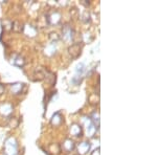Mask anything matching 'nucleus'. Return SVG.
I'll use <instances>...</instances> for the list:
<instances>
[{
  "label": "nucleus",
  "mask_w": 157,
  "mask_h": 155,
  "mask_svg": "<svg viewBox=\"0 0 157 155\" xmlns=\"http://www.w3.org/2000/svg\"><path fill=\"white\" fill-rule=\"evenodd\" d=\"M46 18H47V23H48V25H58L62 21V15H61V13L59 11H57V10H52V12L46 14Z\"/></svg>",
  "instance_id": "3"
},
{
  "label": "nucleus",
  "mask_w": 157,
  "mask_h": 155,
  "mask_svg": "<svg viewBox=\"0 0 157 155\" xmlns=\"http://www.w3.org/2000/svg\"><path fill=\"white\" fill-rule=\"evenodd\" d=\"M47 151L52 155H59L61 152H62L60 148V144H57V143L49 144L48 147H47Z\"/></svg>",
  "instance_id": "14"
},
{
  "label": "nucleus",
  "mask_w": 157,
  "mask_h": 155,
  "mask_svg": "<svg viewBox=\"0 0 157 155\" xmlns=\"http://www.w3.org/2000/svg\"><path fill=\"white\" fill-rule=\"evenodd\" d=\"M49 40L52 43H57L60 41V35L56 32H52L49 33Z\"/></svg>",
  "instance_id": "24"
},
{
  "label": "nucleus",
  "mask_w": 157,
  "mask_h": 155,
  "mask_svg": "<svg viewBox=\"0 0 157 155\" xmlns=\"http://www.w3.org/2000/svg\"><path fill=\"white\" fill-rule=\"evenodd\" d=\"M89 118L91 119V122H92V124L94 125L95 128L98 129V127H100V112L98 111H94L89 116Z\"/></svg>",
  "instance_id": "19"
},
{
  "label": "nucleus",
  "mask_w": 157,
  "mask_h": 155,
  "mask_svg": "<svg viewBox=\"0 0 157 155\" xmlns=\"http://www.w3.org/2000/svg\"><path fill=\"white\" fill-rule=\"evenodd\" d=\"M70 15H71V17L73 19L78 18V16H80V12H78V10L77 9V7H72V9L70 10Z\"/></svg>",
  "instance_id": "25"
},
{
  "label": "nucleus",
  "mask_w": 157,
  "mask_h": 155,
  "mask_svg": "<svg viewBox=\"0 0 157 155\" xmlns=\"http://www.w3.org/2000/svg\"><path fill=\"white\" fill-rule=\"evenodd\" d=\"M22 33L26 36L27 38H35L38 35V29L35 25L29 24V23H24L23 24V29H22Z\"/></svg>",
  "instance_id": "8"
},
{
  "label": "nucleus",
  "mask_w": 157,
  "mask_h": 155,
  "mask_svg": "<svg viewBox=\"0 0 157 155\" xmlns=\"http://www.w3.org/2000/svg\"><path fill=\"white\" fill-rule=\"evenodd\" d=\"M83 124L85 125L86 127V130H87V133L89 136H93V134L95 133V131H97V128L94 127V125L92 124V122H91V119L89 118V116H85L84 118H83Z\"/></svg>",
  "instance_id": "13"
},
{
  "label": "nucleus",
  "mask_w": 157,
  "mask_h": 155,
  "mask_svg": "<svg viewBox=\"0 0 157 155\" xmlns=\"http://www.w3.org/2000/svg\"><path fill=\"white\" fill-rule=\"evenodd\" d=\"M91 144L89 141H80L78 145H75V149H77V153L78 155H86L90 151Z\"/></svg>",
  "instance_id": "7"
},
{
  "label": "nucleus",
  "mask_w": 157,
  "mask_h": 155,
  "mask_svg": "<svg viewBox=\"0 0 157 155\" xmlns=\"http://www.w3.org/2000/svg\"><path fill=\"white\" fill-rule=\"evenodd\" d=\"M88 102H89L90 105H98V103H100V95L98 93H90L89 96H88Z\"/></svg>",
  "instance_id": "20"
},
{
  "label": "nucleus",
  "mask_w": 157,
  "mask_h": 155,
  "mask_svg": "<svg viewBox=\"0 0 157 155\" xmlns=\"http://www.w3.org/2000/svg\"><path fill=\"white\" fill-rule=\"evenodd\" d=\"M90 155H101V149L100 148H97L95 150H93V151L91 152Z\"/></svg>",
  "instance_id": "27"
},
{
  "label": "nucleus",
  "mask_w": 157,
  "mask_h": 155,
  "mask_svg": "<svg viewBox=\"0 0 157 155\" xmlns=\"http://www.w3.org/2000/svg\"><path fill=\"white\" fill-rule=\"evenodd\" d=\"M48 23H47V18H46V14H43L41 16L38 17L37 19V29H39V27H41V29H44V27H46Z\"/></svg>",
  "instance_id": "16"
},
{
  "label": "nucleus",
  "mask_w": 157,
  "mask_h": 155,
  "mask_svg": "<svg viewBox=\"0 0 157 155\" xmlns=\"http://www.w3.org/2000/svg\"><path fill=\"white\" fill-rule=\"evenodd\" d=\"M4 154L6 155H17L18 153V144L15 137H9L4 143L3 148Z\"/></svg>",
  "instance_id": "1"
},
{
  "label": "nucleus",
  "mask_w": 157,
  "mask_h": 155,
  "mask_svg": "<svg viewBox=\"0 0 157 155\" xmlns=\"http://www.w3.org/2000/svg\"><path fill=\"white\" fill-rule=\"evenodd\" d=\"M13 113H14L13 104L9 103V102H4V103L0 104V115L10 118L11 116H13Z\"/></svg>",
  "instance_id": "4"
},
{
  "label": "nucleus",
  "mask_w": 157,
  "mask_h": 155,
  "mask_svg": "<svg viewBox=\"0 0 157 155\" xmlns=\"http://www.w3.org/2000/svg\"><path fill=\"white\" fill-rule=\"evenodd\" d=\"M56 52H57V45H56V43H52V44L47 45L44 49V54L47 57H52L54 55H56Z\"/></svg>",
  "instance_id": "15"
},
{
  "label": "nucleus",
  "mask_w": 157,
  "mask_h": 155,
  "mask_svg": "<svg viewBox=\"0 0 157 155\" xmlns=\"http://www.w3.org/2000/svg\"><path fill=\"white\" fill-rule=\"evenodd\" d=\"M11 63L14 66H17V67H19V68H22L25 64H26V61H25L23 56L15 54V55H13V57L11 59Z\"/></svg>",
  "instance_id": "11"
},
{
  "label": "nucleus",
  "mask_w": 157,
  "mask_h": 155,
  "mask_svg": "<svg viewBox=\"0 0 157 155\" xmlns=\"http://www.w3.org/2000/svg\"><path fill=\"white\" fill-rule=\"evenodd\" d=\"M19 118H15V116H11V118H9V123H7V125H9L10 128H17V127L19 126Z\"/></svg>",
  "instance_id": "23"
},
{
  "label": "nucleus",
  "mask_w": 157,
  "mask_h": 155,
  "mask_svg": "<svg viewBox=\"0 0 157 155\" xmlns=\"http://www.w3.org/2000/svg\"><path fill=\"white\" fill-rule=\"evenodd\" d=\"M25 88H26V85H25L24 83L15 82V83H13L10 85V92L14 95H19L23 92Z\"/></svg>",
  "instance_id": "9"
},
{
  "label": "nucleus",
  "mask_w": 157,
  "mask_h": 155,
  "mask_svg": "<svg viewBox=\"0 0 157 155\" xmlns=\"http://www.w3.org/2000/svg\"><path fill=\"white\" fill-rule=\"evenodd\" d=\"M78 19H80L82 22H84V23H89L90 20H91L90 12L88 11V10H85V11H83L80 14V16H78Z\"/></svg>",
  "instance_id": "18"
},
{
  "label": "nucleus",
  "mask_w": 157,
  "mask_h": 155,
  "mask_svg": "<svg viewBox=\"0 0 157 155\" xmlns=\"http://www.w3.org/2000/svg\"><path fill=\"white\" fill-rule=\"evenodd\" d=\"M32 79H33V81H38V82H40V81H43L45 79V72H43V70L41 69H36L34 72V73H33V76H32Z\"/></svg>",
  "instance_id": "17"
},
{
  "label": "nucleus",
  "mask_w": 157,
  "mask_h": 155,
  "mask_svg": "<svg viewBox=\"0 0 157 155\" xmlns=\"http://www.w3.org/2000/svg\"><path fill=\"white\" fill-rule=\"evenodd\" d=\"M68 55L72 58V59H78V57L82 54V45L80 43H73V44H70L68 46Z\"/></svg>",
  "instance_id": "6"
},
{
  "label": "nucleus",
  "mask_w": 157,
  "mask_h": 155,
  "mask_svg": "<svg viewBox=\"0 0 157 155\" xmlns=\"http://www.w3.org/2000/svg\"><path fill=\"white\" fill-rule=\"evenodd\" d=\"M67 155H78V154L77 153V152L73 151V152H71V153H69V154H67Z\"/></svg>",
  "instance_id": "29"
},
{
  "label": "nucleus",
  "mask_w": 157,
  "mask_h": 155,
  "mask_svg": "<svg viewBox=\"0 0 157 155\" xmlns=\"http://www.w3.org/2000/svg\"><path fill=\"white\" fill-rule=\"evenodd\" d=\"M23 24L21 23L18 20L13 22V26H12V30H14L15 33H22V29H23Z\"/></svg>",
  "instance_id": "22"
},
{
  "label": "nucleus",
  "mask_w": 157,
  "mask_h": 155,
  "mask_svg": "<svg viewBox=\"0 0 157 155\" xmlns=\"http://www.w3.org/2000/svg\"><path fill=\"white\" fill-rule=\"evenodd\" d=\"M60 148H61V151L69 154L75 150V143L71 138H65L64 141L60 144Z\"/></svg>",
  "instance_id": "5"
},
{
  "label": "nucleus",
  "mask_w": 157,
  "mask_h": 155,
  "mask_svg": "<svg viewBox=\"0 0 157 155\" xmlns=\"http://www.w3.org/2000/svg\"><path fill=\"white\" fill-rule=\"evenodd\" d=\"M4 91H6V86L3 85V84L0 83V96L4 93Z\"/></svg>",
  "instance_id": "26"
},
{
  "label": "nucleus",
  "mask_w": 157,
  "mask_h": 155,
  "mask_svg": "<svg viewBox=\"0 0 157 155\" xmlns=\"http://www.w3.org/2000/svg\"><path fill=\"white\" fill-rule=\"evenodd\" d=\"M63 123H64V118H63V114L60 111L56 112L50 118V125L52 127H60Z\"/></svg>",
  "instance_id": "12"
},
{
  "label": "nucleus",
  "mask_w": 157,
  "mask_h": 155,
  "mask_svg": "<svg viewBox=\"0 0 157 155\" xmlns=\"http://www.w3.org/2000/svg\"><path fill=\"white\" fill-rule=\"evenodd\" d=\"M81 4H82V6H84L85 7H88L90 6V2L87 1V0H82V1H81Z\"/></svg>",
  "instance_id": "28"
},
{
  "label": "nucleus",
  "mask_w": 157,
  "mask_h": 155,
  "mask_svg": "<svg viewBox=\"0 0 157 155\" xmlns=\"http://www.w3.org/2000/svg\"><path fill=\"white\" fill-rule=\"evenodd\" d=\"M0 23H1L2 29H3L4 30H6V32H10V30H12L13 21H12L11 19H2L1 21H0Z\"/></svg>",
  "instance_id": "21"
},
{
  "label": "nucleus",
  "mask_w": 157,
  "mask_h": 155,
  "mask_svg": "<svg viewBox=\"0 0 157 155\" xmlns=\"http://www.w3.org/2000/svg\"><path fill=\"white\" fill-rule=\"evenodd\" d=\"M69 134L75 137L83 136V127L78 123H72L69 126Z\"/></svg>",
  "instance_id": "10"
},
{
  "label": "nucleus",
  "mask_w": 157,
  "mask_h": 155,
  "mask_svg": "<svg viewBox=\"0 0 157 155\" xmlns=\"http://www.w3.org/2000/svg\"><path fill=\"white\" fill-rule=\"evenodd\" d=\"M75 29H72V26L70 24H65L64 26L62 27V33H61L60 39H62L65 43H69L71 44V42L75 39Z\"/></svg>",
  "instance_id": "2"
}]
</instances>
